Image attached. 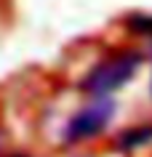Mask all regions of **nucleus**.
<instances>
[{"label": "nucleus", "mask_w": 152, "mask_h": 157, "mask_svg": "<svg viewBox=\"0 0 152 157\" xmlns=\"http://www.w3.org/2000/svg\"><path fill=\"white\" fill-rule=\"evenodd\" d=\"M150 91H152V83H150Z\"/></svg>", "instance_id": "5"}, {"label": "nucleus", "mask_w": 152, "mask_h": 157, "mask_svg": "<svg viewBox=\"0 0 152 157\" xmlns=\"http://www.w3.org/2000/svg\"><path fill=\"white\" fill-rule=\"evenodd\" d=\"M139 67H142L139 51H115L88 69L80 88L91 96H110V93L120 91L126 83H131V77L139 72Z\"/></svg>", "instance_id": "1"}, {"label": "nucleus", "mask_w": 152, "mask_h": 157, "mask_svg": "<svg viewBox=\"0 0 152 157\" xmlns=\"http://www.w3.org/2000/svg\"><path fill=\"white\" fill-rule=\"evenodd\" d=\"M144 144H152V125H136L131 131L120 133L118 139V149H123V152H131V149L144 147Z\"/></svg>", "instance_id": "3"}, {"label": "nucleus", "mask_w": 152, "mask_h": 157, "mask_svg": "<svg viewBox=\"0 0 152 157\" xmlns=\"http://www.w3.org/2000/svg\"><path fill=\"white\" fill-rule=\"evenodd\" d=\"M150 40H152V37H150Z\"/></svg>", "instance_id": "6"}, {"label": "nucleus", "mask_w": 152, "mask_h": 157, "mask_svg": "<svg viewBox=\"0 0 152 157\" xmlns=\"http://www.w3.org/2000/svg\"><path fill=\"white\" fill-rule=\"evenodd\" d=\"M14 157H27V155H14Z\"/></svg>", "instance_id": "4"}, {"label": "nucleus", "mask_w": 152, "mask_h": 157, "mask_svg": "<svg viewBox=\"0 0 152 157\" xmlns=\"http://www.w3.org/2000/svg\"><path fill=\"white\" fill-rule=\"evenodd\" d=\"M115 109L118 107L110 96H93V101H88L80 112L69 117L67 128H64V141L77 144V141H88L93 136H99L115 117Z\"/></svg>", "instance_id": "2"}]
</instances>
